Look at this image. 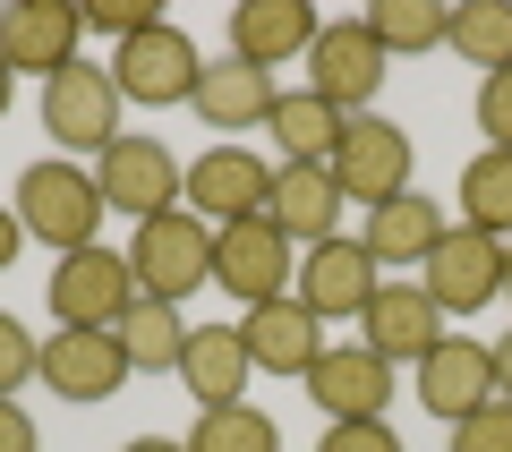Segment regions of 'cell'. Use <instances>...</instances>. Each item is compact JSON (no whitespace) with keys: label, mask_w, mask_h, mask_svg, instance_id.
<instances>
[{"label":"cell","mask_w":512,"mask_h":452,"mask_svg":"<svg viewBox=\"0 0 512 452\" xmlns=\"http://www.w3.org/2000/svg\"><path fill=\"white\" fill-rule=\"evenodd\" d=\"M9 205H18L26 239H43L52 256L94 248V239H103V214H111L103 188H94V171L69 163V154H43V163H26L18 188H9Z\"/></svg>","instance_id":"6da1fadb"},{"label":"cell","mask_w":512,"mask_h":452,"mask_svg":"<svg viewBox=\"0 0 512 452\" xmlns=\"http://www.w3.org/2000/svg\"><path fill=\"white\" fill-rule=\"evenodd\" d=\"M128 273H137V290H146V299H171V308H180L188 290L214 282V222L188 214V205L137 222V239H128Z\"/></svg>","instance_id":"7a4b0ae2"},{"label":"cell","mask_w":512,"mask_h":452,"mask_svg":"<svg viewBox=\"0 0 512 452\" xmlns=\"http://www.w3.org/2000/svg\"><path fill=\"white\" fill-rule=\"evenodd\" d=\"M43 290H52L60 333H120V316L146 299V290H137V273H128V256H111L103 239H94V248H77V256H60Z\"/></svg>","instance_id":"3957f363"},{"label":"cell","mask_w":512,"mask_h":452,"mask_svg":"<svg viewBox=\"0 0 512 452\" xmlns=\"http://www.w3.org/2000/svg\"><path fill=\"white\" fill-rule=\"evenodd\" d=\"M120 111H128L120 77L94 69V60H77V69H60L52 86H43V137L77 163V154H103V145L120 137Z\"/></svg>","instance_id":"277c9868"},{"label":"cell","mask_w":512,"mask_h":452,"mask_svg":"<svg viewBox=\"0 0 512 452\" xmlns=\"http://www.w3.org/2000/svg\"><path fill=\"white\" fill-rule=\"evenodd\" d=\"M111 77H120V94H128V103L171 111V103H188V94H197L205 52H197V35H188V26L154 18L146 35H128L120 52H111Z\"/></svg>","instance_id":"5b68a950"},{"label":"cell","mask_w":512,"mask_h":452,"mask_svg":"<svg viewBox=\"0 0 512 452\" xmlns=\"http://www.w3.org/2000/svg\"><path fill=\"white\" fill-rule=\"evenodd\" d=\"M214 282L231 290L239 316H248V308H265V299H291L299 256H291V239H282L265 214H248V222H222L214 231Z\"/></svg>","instance_id":"8992f818"},{"label":"cell","mask_w":512,"mask_h":452,"mask_svg":"<svg viewBox=\"0 0 512 452\" xmlns=\"http://www.w3.org/2000/svg\"><path fill=\"white\" fill-rule=\"evenodd\" d=\"M94 188H103L111 214L154 222V214H171V205H180L188 171L171 163V145H163V137H111L103 154H94Z\"/></svg>","instance_id":"52a82bcc"},{"label":"cell","mask_w":512,"mask_h":452,"mask_svg":"<svg viewBox=\"0 0 512 452\" xmlns=\"http://www.w3.org/2000/svg\"><path fill=\"white\" fill-rule=\"evenodd\" d=\"M419 290L436 299V316H478L487 299H504V239H487V231H470V222H453V231L427 248Z\"/></svg>","instance_id":"ba28073f"},{"label":"cell","mask_w":512,"mask_h":452,"mask_svg":"<svg viewBox=\"0 0 512 452\" xmlns=\"http://www.w3.org/2000/svg\"><path fill=\"white\" fill-rule=\"evenodd\" d=\"M325 171L342 180L350 205H367V214H376V205H393V197L410 188V128H393L384 111H359V120L342 128V145H333Z\"/></svg>","instance_id":"9c48e42d"},{"label":"cell","mask_w":512,"mask_h":452,"mask_svg":"<svg viewBox=\"0 0 512 452\" xmlns=\"http://www.w3.org/2000/svg\"><path fill=\"white\" fill-rule=\"evenodd\" d=\"M384 69H393V60H384V43L367 35V18H333L325 35L308 43V94H325V103L350 111V120H359V111H376Z\"/></svg>","instance_id":"30bf717a"},{"label":"cell","mask_w":512,"mask_h":452,"mask_svg":"<svg viewBox=\"0 0 512 452\" xmlns=\"http://www.w3.org/2000/svg\"><path fill=\"white\" fill-rule=\"evenodd\" d=\"M265 197H274V163L248 154V145H214V154H197V163H188V188H180V205L205 214L214 231H222V222L265 214Z\"/></svg>","instance_id":"8fae6325"},{"label":"cell","mask_w":512,"mask_h":452,"mask_svg":"<svg viewBox=\"0 0 512 452\" xmlns=\"http://www.w3.org/2000/svg\"><path fill=\"white\" fill-rule=\"evenodd\" d=\"M77 35H86V18L69 0H9L0 9V60L18 77H43V86L60 69H77Z\"/></svg>","instance_id":"7c38bea8"},{"label":"cell","mask_w":512,"mask_h":452,"mask_svg":"<svg viewBox=\"0 0 512 452\" xmlns=\"http://www.w3.org/2000/svg\"><path fill=\"white\" fill-rule=\"evenodd\" d=\"M342 180H333L325 163H274V197H265V222H274L291 248H325V239H342Z\"/></svg>","instance_id":"4fadbf2b"},{"label":"cell","mask_w":512,"mask_h":452,"mask_svg":"<svg viewBox=\"0 0 512 452\" xmlns=\"http://www.w3.org/2000/svg\"><path fill=\"white\" fill-rule=\"evenodd\" d=\"M308 401L333 418H384L393 410V359H376L367 342H325V359L308 367Z\"/></svg>","instance_id":"5bb4252c"},{"label":"cell","mask_w":512,"mask_h":452,"mask_svg":"<svg viewBox=\"0 0 512 452\" xmlns=\"http://www.w3.org/2000/svg\"><path fill=\"white\" fill-rule=\"evenodd\" d=\"M274 103H282L274 69H256V60H239V52L205 60L197 94H188V111H197L214 137H248V128H265V120H274Z\"/></svg>","instance_id":"9a60e30c"},{"label":"cell","mask_w":512,"mask_h":452,"mask_svg":"<svg viewBox=\"0 0 512 452\" xmlns=\"http://www.w3.org/2000/svg\"><path fill=\"white\" fill-rule=\"evenodd\" d=\"M128 376H137V367H128L120 333H52L43 359H35V384L60 393V401H111Z\"/></svg>","instance_id":"2e32d148"},{"label":"cell","mask_w":512,"mask_h":452,"mask_svg":"<svg viewBox=\"0 0 512 452\" xmlns=\"http://www.w3.org/2000/svg\"><path fill=\"white\" fill-rule=\"evenodd\" d=\"M359 342L376 350V359H393V367H419L427 350L444 342V316H436V299H427L419 282H376V299L359 308Z\"/></svg>","instance_id":"e0dca14e"},{"label":"cell","mask_w":512,"mask_h":452,"mask_svg":"<svg viewBox=\"0 0 512 452\" xmlns=\"http://www.w3.org/2000/svg\"><path fill=\"white\" fill-rule=\"evenodd\" d=\"M291 299L316 316V325H333V316H350V325H359V308L376 299V256H367L359 239H325V248H308Z\"/></svg>","instance_id":"ac0fdd59"},{"label":"cell","mask_w":512,"mask_h":452,"mask_svg":"<svg viewBox=\"0 0 512 452\" xmlns=\"http://www.w3.org/2000/svg\"><path fill=\"white\" fill-rule=\"evenodd\" d=\"M495 401V350L470 342V333H444L436 350L419 359V410L436 418H470Z\"/></svg>","instance_id":"d6986e66"},{"label":"cell","mask_w":512,"mask_h":452,"mask_svg":"<svg viewBox=\"0 0 512 452\" xmlns=\"http://www.w3.org/2000/svg\"><path fill=\"white\" fill-rule=\"evenodd\" d=\"M239 342H248L256 376H299L308 384V367L325 359V325H316L299 299H265V308L239 316Z\"/></svg>","instance_id":"ffe728a7"},{"label":"cell","mask_w":512,"mask_h":452,"mask_svg":"<svg viewBox=\"0 0 512 452\" xmlns=\"http://www.w3.org/2000/svg\"><path fill=\"white\" fill-rule=\"evenodd\" d=\"M316 35H325V18H316L308 0H239V9H231V52L256 60V69H291V60H308Z\"/></svg>","instance_id":"44dd1931"},{"label":"cell","mask_w":512,"mask_h":452,"mask_svg":"<svg viewBox=\"0 0 512 452\" xmlns=\"http://www.w3.org/2000/svg\"><path fill=\"white\" fill-rule=\"evenodd\" d=\"M248 376H256V359H248V342H239V325H197V333H188L180 384H188L197 410H231V401H248Z\"/></svg>","instance_id":"7402d4cb"},{"label":"cell","mask_w":512,"mask_h":452,"mask_svg":"<svg viewBox=\"0 0 512 452\" xmlns=\"http://www.w3.org/2000/svg\"><path fill=\"white\" fill-rule=\"evenodd\" d=\"M453 231L444 222V197H419V188H402L393 205H376L367 214V231H359V248L376 256V265H427V248Z\"/></svg>","instance_id":"603a6c76"},{"label":"cell","mask_w":512,"mask_h":452,"mask_svg":"<svg viewBox=\"0 0 512 452\" xmlns=\"http://www.w3.org/2000/svg\"><path fill=\"white\" fill-rule=\"evenodd\" d=\"M342 128H350V111H333L325 94H282L274 103V120H265V137L282 145V163H333V145H342Z\"/></svg>","instance_id":"cb8c5ba5"},{"label":"cell","mask_w":512,"mask_h":452,"mask_svg":"<svg viewBox=\"0 0 512 452\" xmlns=\"http://www.w3.org/2000/svg\"><path fill=\"white\" fill-rule=\"evenodd\" d=\"M188 333H197V325H188L171 299H137V308L120 316V350H128V367H137V376H180Z\"/></svg>","instance_id":"d4e9b609"},{"label":"cell","mask_w":512,"mask_h":452,"mask_svg":"<svg viewBox=\"0 0 512 452\" xmlns=\"http://www.w3.org/2000/svg\"><path fill=\"white\" fill-rule=\"evenodd\" d=\"M359 18H367V35L384 43V60H410V52H436L444 43L453 9H444V0H367Z\"/></svg>","instance_id":"484cf974"},{"label":"cell","mask_w":512,"mask_h":452,"mask_svg":"<svg viewBox=\"0 0 512 452\" xmlns=\"http://www.w3.org/2000/svg\"><path fill=\"white\" fill-rule=\"evenodd\" d=\"M461 222L512 248V154H495V145L470 154V171H461Z\"/></svg>","instance_id":"4316f807"},{"label":"cell","mask_w":512,"mask_h":452,"mask_svg":"<svg viewBox=\"0 0 512 452\" xmlns=\"http://www.w3.org/2000/svg\"><path fill=\"white\" fill-rule=\"evenodd\" d=\"M444 43H453L470 69H512V0H461L453 26H444Z\"/></svg>","instance_id":"83f0119b"},{"label":"cell","mask_w":512,"mask_h":452,"mask_svg":"<svg viewBox=\"0 0 512 452\" xmlns=\"http://www.w3.org/2000/svg\"><path fill=\"white\" fill-rule=\"evenodd\" d=\"M180 444L188 452H282V427H274V410L231 401V410H197V427H188Z\"/></svg>","instance_id":"f1b7e54d"},{"label":"cell","mask_w":512,"mask_h":452,"mask_svg":"<svg viewBox=\"0 0 512 452\" xmlns=\"http://www.w3.org/2000/svg\"><path fill=\"white\" fill-rule=\"evenodd\" d=\"M444 452H512V401H487V410L453 418V444Z\"/></svg>","instance_id":"f546056e"},{"label":"cell","mask_w":512,"mask_h":452,"mask_svg":"<svg viewBox=\"0 0 512 452\" xmlns=\"http://www.w3.org/2000/svg\"><path fill=\"white\" fill-rule=\"evenodd\" d=\"M478 137H495V154H512V69L478 77Z\"/></svg>","instance_id":"4dcf8cb0"},{"label":"cell","mask_w":512,"mask_h":452,"mask_svg":"<svg viewBox=\"0 0 512 452\" xmlns=\"http://www.w3.org/2000/svg\"><path fill=\"white\" fill-rule=\"evenodd\" d=\"M316 452H402V435L384 427V418H333L316 435Z\"/></svg>","instance_id":"1f68e13d"},{"label":"cell","mask_w":512,"mask_h":452,"mask_svg":"<svg viewBox=\"0 0 512 452\" xmlns=\"http://www.w3.org/2000/svg\"><path fill=\"white\" fill-rule=\"evenodd\" d=\"M77 18H86L94 35H120V43H128V35H146V26L163 18V9H154V0H86Z\"/></svg>","instance_id":"d6a6232c"},{"label":"cell","mask_w":512,"mask_h":452,"mask_svg":"<svg viewBox=\"0 0 512 452\" xmlns=\"http://www.w3.org/2000/svg\"><path fill=\"white\" fill-rule=\"evenodd\" d=\"M35 359H43V342L18 325V316H0V393H18V384L35 376Z\"/></svg>","instance_id":"836d02e7"},{"label":"cell","mask_w":512,"mask_h":452,"mask_svg":"<svg viewBox=\"0 0 512 452\" xmlns=\"http://www.w3.org/2000/svg\"><path fill=\"white\" fill-rule=\"evenodd\" d=\"M0 452H43V435H35V410H26L18 393H0Z\"/></svg>","instance_id":"e575fe53"},{"label":"cell","mask_w":512,"mask_h":452,"mask_svg":"<svg viewBox=\"0 0 512 452\" xmlns=\"http://www.w3.org/2000/svg\"><path fill=\"white\" fill-rule=\"evenodd\" d=\"M18 248H26V222H18V205H0V273L18 265Z\"/></svg>","instance_id":"d590c367"},{"label":"cell","mask_w":512,"mask_h":452,"mask_svg":"<svg viewBox=\"0 0 512 452\" xmlns=\"http://www.w3.org/2000/svg\"><path fill=\"white\" fill-rule=\"evenodd\" d=\"M495 350V401H512V333H504V342H487Z\"/></svg>","instance_id":"8d00e7d4"},{"label":"cell","mask_w":512,"mask_h":452,"mask_svg":"<svg viewBox=\"0 0 512 452\" xmlns=\"http://www.w3.org/2000/svg\"><path fill=\"white\" fill-rule=\"evenodd\" d=\"M120 452H188V444H171V435H137V444H120Z\"/></svg>","instance_id":"74e56055"},{"label":"cell","mask_w":512,"mask_h":452,"mask_svg":"<svg viewBox=\"0 0 512 452\" xmlns=\"http://www.w3.org/2000/svg\"><path fill=\"white\" fill-rule=\"evenodd\" d=\"M9 103H18V69L0 60V120H9Z\"/></svg>","instance_id":"f35d334b"},{"label":"cell","mask_w":512,"mask_h":452,"mask_svg":"<svg viewBox=\"0 0 512 452\" xmlns=\"http://www.w3.org/2000/svg\"><path fill=\"white\" fill-rule=\"evenodd\" d=\"M504 299H512V248H504Z\"/></svg>","instance_id":"ab89813d"}]
</instances>
